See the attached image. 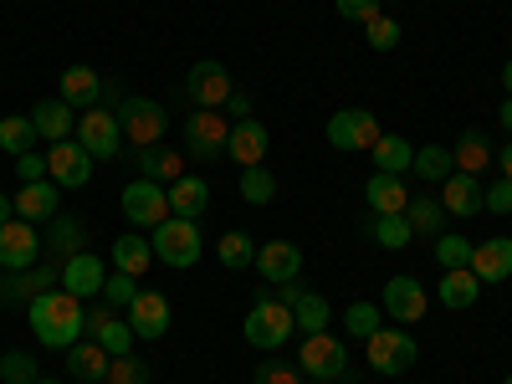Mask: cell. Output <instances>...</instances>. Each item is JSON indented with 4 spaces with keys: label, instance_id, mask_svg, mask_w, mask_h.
<instances>
[{
    "label": "cell",
    "instance_id": "603a6c76",
    "mask_svg": "<svg viewBox=\"0 0 512 384\" xmlns=\"http://www.w3.org/2000/svg\"><path fill=\"white\" fill-rule=\"evenodd\" d=\"M364 195H369V210H374V216H405V205H410L405 175H384V169H374V175H369Z\"/></svg>",
    "mask_w": 512,
    "mask_h": 384
},
{
    "label": "cell",
    "instance_id": "44dd1931",
    "mask_svg": "<svg viewBox=\"0 0 512 384\" xmlns=\"http://www.w3.org/2000/svg\"><path fill=\"white\" fill-rule=\"evenodd\" d=\"M31 128H36V139H47V144H62L77 134V113L62 103V98H41L31 108Z\"/></svg>",
    "mask_w": 512,
    "mask_h": 384
},
{
    "label": "cell",
    "instance_id": "4dcf8cb0",
    "mask_svg": "<svg viewBox=\"0 0 512 384\" xmlns=\"http://www.w3.org/2000/svg\"><path fill=\"white\" fill-rule=\"evenodd\" d=\"M139 175L144 180H154V185H175L180 175H185V154H175V149H139Z\"/></svg>",
    "mask_w": 512,
    "mask_h": 384
},
{
    "label": "cell",
    "instance_id": "4316f807",
    "mask_svg": "<svg viewBox=\"0 0 512 384\" xmlns=\"http://www.w3.org/2000/svg\"><path fill=\"white\" fill-rule=\"evenodd\" d=\"M472 272H477V282H507L512 277V236H487L472 251Z\"/></svg>",
    "mask_w": 512,
    "mask_h": 384
},
{
    "label": "cell",
    "instance_id": "ffe728a7",
    "mask_svg": "<svg viewBox=\"0 0 512 384\" xmlns=\"http://www.w3.org/2000/svg\"><path fill=\"white\" fill-rule=\"evenodd\" d=\"M57 98L72 108V113H88V108H98V98H103V77L93 72V67H67L62 72V88H57Z\"/></svg>",
    "mask_w": 512,
    "mask_h": 384
},
{
    "label": "cell",
    "instance_id": "c3c4849f",
    "mask_svg": "<svg viewBox=\"0 0 512 384\" xmlns=\"http://www.w3.org/2000/svg\"><path fill=\"white\" fill-rule=\"evenodd\" d=\"M482 210H492V216H512V180H497V185H487V195H482Z\"/></svg>",
    "mask_w": 512,
    "mask_h": 384
},
{
    "label": "cell",
    "instance_id": "5bb4252c",
    "mask_svg": "<svg viewBox=\"0 0 512 384\" xmlns=\"http://www.w3.org/2000/svg\"><path fill=\"white\" fill-rule=\"evenodd\" d=\"M123 318H128V328H134V338H149V344H154V338L169 333V318H175V313H169V297L164 292H144L139 287L134 308H128Z\"/></svg>",
    "mask_w": 512,
    "mask_h": 384
},
{
    "label": "cell",
    "instance_id": "484cf974",
    "mask_svg": "<svg viewBox=\"0 0 512 384\" xmlns=\"http://www.w3.org/2000/svg\"><path fill=\"white\" fill-rule=\"evenodd\" d=\"M164 195H169V216H180V221H200L210 205V185L200 175H180L175 185H164Z\"/></svg>",
    "mask_w": 512,
    "mask_h": 384
},
{
    "label": "cell",
    "instance_id": "91938a15",
    "mask_svg": "<svg viewBox=\"0 0 512 384\" xmlns=\"http://www.w3.org/2000/svg\"><path fill=\"white\" fill-rule=\"evenodd\" d=\"M36 384H57V379H36Z\"/></svg>",
    "mask_w": 512,
    "mask_h": 384
},
{
    "label": "cell",
    "instance_id": "52a82bcc",
    "mask_svg": "<svg viewBox=\"0 0 512 384\" xmlns=\"http://www.w3.org/2000/svg\"><path fill=\"white\" fill-rule=\"evenodd\" d=\"M226 139H231V118L221 108H200L185 118V154L190 159H216L226 154Z\"/></svg>",
    "mask_w": 512,
    "mask_h": 384
},
{
    "label": "cell",
    "instance_id": "e575fe53",
    "mask_svg": "<svg viewBox=\"0 0 512 384\" xmlns=\"http://www.w3.org/2000/svg\"><path fill=\"white\" fill-rule=\"evenodd\" d=\"M369 154H374V169H384V175H405V169L415 164V149L400 134H379V144Z\"/></svg>",
    "mask_w": 512,
    "mask_h": 384
},
{
    "label": "cell",
    "instance_id": "277c9868",
    "mask_svg": "<svg viewBox=\"0 0 512 384\" xmlns=\"http://www.w3.org/2000/svg\"><path fill=\"white\" fill-rule=\"evenodd\" d=\"M113 113H118L123 139L134 144V149H154V144L169 134V113H164V103H154V98H123Z\"/></svg>",
    "mask_w": 512,
    "mask_h": 384
},
{
    "label": "cell",
    "instance_id": "cb8c5ba5",
    "mask_svg": "<svg viewBox=\"0 0 512 384\" xmlns=\"http://www.w3.org/2000/svg\"><path fill=\"white\" fill-rule=\"evenodd\" d=\"M482 195H487V185L477 180V175H466V169H456V175L441 185V205H446V216H477L482 210Z\"/></svg>",
    "mask_w": 512,
    "mask_h": 384
},
{
    "label": "cell",
    "instance_id": "f1b7e54d",
    "mask_svg": "<svg viewBox=\"0 0 512 384\" xmlns=\"http://www.w3.org/2000/svg\"><path fill=\"white\" fill-rule=\"evenodd\" d=\"M108 354H103V344H93V338H88V344H82V338H77V344L67 349V369L82 379V384H103L108 379Z\"/></svg>",
    "mask_w": 512,
    "mask_h": 384
},
{
    "label": "cell",
    "instance_id": "e0dca14e",
    "mask_svg": "<svg viewBox=\"0 0 512 384\" xmlns=\"http://www.w3.org/2000/svg\"><path fill=\"white\" fill-rule=\"evenodd\" d=\"M57 282H62V272H57L52 262L26 267V272H6V277H0V303H31V297L52 292Z\"/></svg>",
    "mask_w": 512,
    "mask_h": 384
},
{
    "label": "cell",
    "instance_id": "680465c9",
    "mask_svg": "<svg viewBox=\"0 0 512 384\" xmlns=\"http://www.w3.org/2000/svg\"><path fill=\"white\" fill-rule=\"evenodd\" d=\"M502 88H507V98H512V62L502 67Z\"/></svg>",
    "mask_w": 512,
    "mask_h": 384
},
{
    "label": "cell",
    "instance_id": "ee69618b",
    "mask_svg": "<svg viewBox=\"0 0 512 384\" xmlns=\"http://www.w3.org/2000/svg\"><path fill=\"white\" fill-rule=\"evenodd\" d=\"M134 297H139V277H128V272H108V282H103V303L108 308H134Z\"/></svg>",
    "mask_w": 512,
    "mask_h": 384
},
{
    "label": "cell",
    "instance_id": "74e56055",
    "mask_svg": "<svg viewBox=\"0 0 512 384\" xmlns=\"http://www.w3.org/2000/svg\"><path fill=\"white\" fill-rule=\"evenodd\" d=\"M292 318H297V328H303V333H323L328 318H333V308H328L323 292H303V297L292 303Z\"/></svg>",
    "mask_w": 512,
    "mask_h": 384
},
{
    "label": "cell",
    "instance_id": "f546056e",
    "mask_svg": "<svg viewBox=\"0 0 512 384\" xmlns=\"http://www.w3.org/2000/svg\"><path fill=\"white\" fill-rule=\"evenodd\" d=\"M149 262H154V246H149V236H118L113 241V272H128V277H144L149 272Z\"/></svg>",
    "mask_w": 512,
    "mask_h": 384
},
{
    "label": "cell",
    "instance_id": "f35d334b",
    "mask_svg": "<svg viewBox=\"0 0 512 384\" xmlns=\"http://www.w3.org/2000/svg\"><path fill=\"white\" fill-rule=\"evenodd\" d=\"M241 200H251V205H272L277 200V180H272L267 164H246L241 169Z\"/></svg>",
    "mask_w": 512,
    "mask_h": 384
},
{
    "label": "cell",
    "instance_id": "7402d4cb",
    "mask_svg": "<svg viewBox=\"0 0 512 384\" xmlns=\"http://www.w3.org/2000/svg\"><path fill=\"white\" fill-rule=\"evenodd\" d=\"M57 190H62V185H57L52 175H47V180L21 185V190L11 195V200H16V216H21V221H31V226H36V221H52V216H57V200H62Z\"/></svg>",
    "mask_w": 512,
    "mask_h": 384
},
{
    "label": "cell",
    "instance_id": "83f0119b",
    "mask_svg": "<svg viewBox=\"0 0 512 384\" xmlns=\"http://www.w3.org/2000/svg\"><path fill=\"white\" fill-rule=\"evenodd\" d=\"M451 159H456V169H466V175H482V169L497 159V149H492V139L482 134V128H466V134L456 139V149H451Z\"/></svg>",
    "mask_w": 512,
    "mask_h": 384
},
{
    "label": "cell",
    "instance_id": "be15d7a7",
    "mask_svg": "<svg viewBox=\"0 0 512 384\" xmlns=\"http://www.w3.org/2000/svg\"><path fill=\"white\" fill-rule=\"evenodd\" d=\"M103 384H108V379H103Z\"/></svg>",
    "mask_w": 512,
    "mask_h": 384
},
{
    "label": "cell",
    "instance_id": "f6af8a7d",
    "mask_svg": "<svg viewBox=\"0 0 512 384\" xmlns=\"http://www.w3.org/2000/svg\"><path fill=\"white\" fill-rule=\"evenodd\" d=\"M384 323H379V308L374 303H349L344 308V333H354V338H374Z\"/></svg>",
    "mask_w": 512,
    "mask_h": 384
},
{
    "label": "cell",
    "instance_id": "11a10c76",
    "mask_svg": "<svg viewBox=\"0 0 512 384\" xmlns=\"http://www.w3.org/2000/svg\"><path fill=\"white\" fill-rule=\"evenodd\" d=\"M11 216H16V200H11V195H6V190H0V226H6V221H11Z\"/></svg>",
    "mask_w": 512,
    "mask_h": 384
},
{
    "label": "cell",
    "instance_id": "7bdbcfd3",
    "mask_svg": "<svg viewBox=\"0 0 512 384\" xmlns=\"http://www.w3.org/2000/svg\"><path fill=\"white\" fill-rule=\"evenodd\" d=\"M0 379H6V384H36L41 374H36V359L26 349H6V354H0Z\"/></svg>",
    "mask_w": 512,
    "mask_h": 384
},
{
    "label": "cell",
    "instance_id": "681fc988",
    "mask_svg": "<svg viewBox=\"0 0 512 384\" xmlns=\"http://www.w3.org/2000/svg\"><path fill=\"white\" fill-rule=\"evenodd\" d=\"M16 175H21V185L47 180V154H16Z\"/></svg>",
    "mask_w": 512,
    "mask_h": 384
},
{
    "label": "cell",
    "instance_id": "8992f818",
    "mask_svg": "<svg viewBox=\"0 0 512 384\" xmlns=\"http://www.w3.org/2000/svg\"><path fill=\"white\" fill-rule=\"evenodd\" d=\"M328 144H333L338 154H364V149H374V144H379V118H374L369 108H338V113L328 118Z\"/></svg>",
    "mask_w": 512,
    "mask_h": 384
},
{
    "label": "cell",
    "instance_id": "3957f363",
    "mask_svg": "<svg viewBox=\"0 0 512 384\" xmlns=\"http://www.w3.org/2000/svg\"><path fill=\"white\" fill-rule=\"evenodd\" d=\"M149 246H154V262H164V267H195L200 251H205L200 226H195V221H180V216L159 221V226L149 231Z\"/></svg>",
    "mask_w": 512,
    "mask_h": 384
},
{
    "label": "cell",
    "instance_id": "bcb514c9",
    "mask_svg": "<svg viewBox=\"0 0 512 384\" xmlns=\"http://www.w3.org/2000/svg\"><path fill=\"white\" fill-rule=\"evenodd\" d=\"M364 41L374 52H395L400 47V21H390V16H369L364 21Z\"/></svg>",
    "mask_w": 512,
    "mask_h": 384
},
{
    "label": "cell",
    "instance_id": "30bf717a",
    "mask_svg": "<svg viewBox=\"0 0 512 384\" xmlns=\"http://www.w3.org/2000/svg\"><path fill=\"white\" fill-rule=\"evenodd\" d=\"M77 144L88 149L93 159H118V149H123L118 113H108V108H88V113H77Z\"/></svg>",
    "mask_w": 512,
    "mask_h": 384
},
{
    "label": "cell",
    "instance_id": "b9f144b4",
    "mask_svg": "<svg viewBox=\"0 0 512 384\" xmlns=\"http://www.w3.org/2000/svg\"><path fill=\"white\" fill-rule=\"evenodd\" d=\"M472 241L466 236H436V262H441V272H456V267H472Z\"/></svg>",
    "mask_w": 512,
    "mask_h": 384
},
{
    "label": "cell",
    "instance_id": "d590c367",
    "mask_svg": "<svg viewBox=\"0 0 512 384\" xmlns=\"http://www.w3.org/2000/svg\"><path fill=\"white\" fill-rule=\"evenodd\" d=\"M415 175L425 180V185H446L451 175H456V159H451V149H441V144H425V149H415Z\"/></svg>",
    "mask_w": 512,
    "mask_h": 384
},
{
    "label": "cell",
    "instance_id": "836d02e7",
    "mask_svg": "<svg viewBox=\"0 0 512 384\" xmlns=\"http://www.w3.org/2000/svg\"><path fill=\"white\" fill-rule=\"evenodd\" d=\"M405 221H410L415 236H441V226H446V205H441L436 195H410Z\"/></svg>",
    "mask_w": 512,
    "mask_h": 384
},
{
    "label": "cell",
    "instance_id": "816d5d0a",
    "mask_svg": "<svg viewBox=\"0 0 512 384\" xmlns=\"http://www.w3.org/2000/svg\"><path fill=\"white\" fill-rule=\"evenodd\" d=\"M256 384H297V369H287V364H262Z\"/></svg>",
    "mask_w": 512,
    "mask_h": 384
},
{
    "label": "cell",
    "instance_id": "7dc6e473",
    "mask_svg": "<svg viewBox=\"0 0 512 384\" xmlns=\"http://www.w3.org/2000/svg\"><path fill=\"white\" fill-rule=\"evenodd\" d=\"M108 384H149V364L144 359H113L108 364Z\"/></svg>",
    "mask_w": 512,
    "mask_h": 384
},
{
    "label": "cell",
    "instance_id": "d6a6232c",
    "mask_svg": "<svg viewBox=\"0 0 512 384\" xmlns=\"http://www.w3.org/2000/svg\"><path fill=\"white\" fill-rule=\"evenodd\" d=\"M77 251H82V221H77V216H62V210H57V216H52V256H47V262L62 272Z\"/></svg>",
    "mask_w": 512,
    "mask_h": 384
},
{
    "label": "cell",
    "instance_id": "6f0895ef",
    "mask_svg": "<svg viewBox=\"0 0 512 384\" xmlns=\"http://www.w3.org/2000/svg\"><path fill=\"white\" fill-rule=\"evenodd\" d=\"M502 128L512 134V98H502Z\"/></svg>",
    "mask_w": 512,
    "mask_h": 384
},
{
    "label": "cell",
    "instance_id": "2e32d148",
    "mask_svg": "<svg viewBox=\"0 0 512 384\" xmlns=\"http://www.w3.org/2000/svg\"><path fill=\"white\" fill-rule=\"evenodd\" d=\"M88 333H93V344H103V354H108V359L134 354V328H128V318H118L108 303L88 313Z\"/></svg>",
    "mask_w": 512,
    "mask_h": 384
},
{
    "label": "cell",
    "instance_id": "9f6ffc18",
    "mask_svg": "<svg viewBox=\"0 0 512 384\" xmlns=\"http://www.w3.org/2000/svg\"><path fill=\"white\" fill-rule=\"evenodd\" d=\"M497 164H502V180H512V144H502V154H497Z\"/></svg>",
    "mask_w": 512,
    "mask_h": 384
},
{
    "label": "cell",
    "instance_id": "d4e9b609",
    "mask_svg": "<svg viewBox=\"0 0 512 384\" xmlns=\"http://www.w3.org/2000/svg\"><path fill=\"white\" fill-rule=\"evenodd\" d=\"M267 144H272V139H267L262 123H256V118H236V123H231V139H226V154L246 169V164H262V159H267Z\"/></svg>",
    "mask_w": 512,
    "mask_h": 384
},
{
    "label": "cell",
    "instance_id": "60d3db41",
    "mask_svg": "<svg viewBox=\"0 0 512 384\" xmlns=\"http://www.w3.org/2000/svg\"><path fill=\"white\" fill-rule=\"evenodd\" d=\"M36 144V128H31V113H11V118H0V149L6 154H31Z\"/></svg>",
    "mask_w": 512,
    "mask_h": 384
},
{
    "label": "cell",
    "instance_id": "db71d44e",
    "mask_svg": "<svg viewBox=\"0 0 512 384\" xmlns=\"http://www.w3.org/2000/svg\"><path fill=\"white\" fill-rule=\"evenodd\" d=\"M221 113H226V118H246V113H251V103H246V93H231Z\"/></svg>",
    "mask_w": 512,
    "mask_h": 384
},
{
    "label": "cell",
    "instance_id": "ab89813d",
    "mask_svg": "<svg viewBox=\"0 0 512 384\" xmlns=\"http://www.w3.org/2000/svg\"><path fill=\"white\" fill-rule=\"evenodd\" d=\"M369 236H374L384 251H405L415 231H410V221H405V216H369Z\"/></svg>",
    "mask_w": 512,
    "mask_h": 384
},
{
    "label": "cell",
    "instance_id": "f907efd6",
    "mask_svg": "<svg viewBox=\"0 0 512 384\" xmlns=\"http://www.w3.org/2000/svg\"><path fill=\"white\" fill-rule=\"evenodd\" d=\"M338 16L344 21H369V16H379V0H338Z\"/></svg>",
    "mask_w": 512,
    "mask_h": 384
},
{
    "label": "cell",
    "instance_id": "d6986e66",
    "mask_svg": "<svg viewBox=\"0 0 512 384\" xmlns=\"http://www.w3.org/2000/svg\"><path fill=\"white\" fill-rule=\"evenodd\" d=\"M256 272L272 287L287 277H303V251H297V241H267V246H256Z\"/></svg>",
    "mask_w": 512,
    "mask_h": 384
},
{
    "label": "cell",
    "instance_id": "ba28073f",
    "mask_svg": "<svg viewBox=\"0 0 512 384\" xmlns=\"http://www.w3.org/2000/svg\"><path fill=\"white\" fill-rule=\"evenodd\" d=\"M123 216H128V226L134 231H154L159 221H169V195H164V185H154V180H128L123 185Z\"/></svg>",
    "mask_w": 512,
    "mask_h": 384
},
{
    "label": "cell",
    "instance_id": "7a4b0ae2",
    "mask_svg": "<svg viewBox=\"0 0 512 384\" xmlns=\"http://www.w3.org/2000/svg\"><path fill=\"white\" fill-rule=\"evenodd\" d=\"M292 328H297L292 308L277 303L272 292H256V303H251V313H246V344L262 349V354H277L287 338H292Z\"/></svg>",
    "mask_w": 512,
    "mask_h": 384
},
{
    "label": "cell",
    "instance_id": "5b68a950",
    "mask_svg": "<svg viewBox=\"0 0 512 384\" xmlns=\"http://www.w3.org/2000/svg\"><path fill=\"white\" fill-rule=\"evenodd\" d=\"M364 349H369V369H374V374H384V379L405 374V369L420 359L415 338H410L405 328H379L374 338H364Z\"/></svg>",
    "mask_w": 512,
    "mask_h": 384
},
{
    "label": "cell",
    "instance_id": "6125c7cd",
    "mask_svg": "<svg viewBox=\"0 0 512 384\" xmlns=\"http://www.w3.org/2000/svg\"><path fill=\"white\" fill-rule=\"evenodd\" d=\"M502 384H512V374H507V379H502Z\"/></svg>",
    "mask_w": 512,
    "mask_h": 384
},
{
    "label": "cell",
    "instance_id": "8fae6325",
    "mask_svg": "<svg viewBox=\"0 0 512 384\" xmlns=\"http://www.w3.org/2000/svg\"><path fill=\"white\" fill-rule=\"evenodd\" d=\"M185 93H190V103L195 108H226V98L236 93V82H231V72L221 67V62H195L190 72H185Z\"/></svg>",
    "mask_w": 512,
    "mask_h": 384
},
{
    "label": "cell",
    "instance_id": "9c48e42d",
    "mask_svg": "<svg viewBox=\"0 0 512 384\" xmlns=\"http://www.w3.org/2000/svg\"><path fill=\"white\" fill-rule=\"evenodd\" d=\"M297 369H303L308 379H338L349 369V354H344V344H338V338L323 328V333H308L303 338V349H297Z\"/></svg>",
    "mask_w": 512,
    "mask_h": 384
},
{
    "label": "cell",
    "instance_id": "6da1fadb",
    "mask_svg": "<svg viewBox=\"0 0 512 384\" xmlns=\"http://www.w3.org/2000/svg\"><path fill=\"white\" fill-rule=\"evenodd\" d=\"M26 318H31V333H36V344L41 349H72L82 333H88V313H82V297L52 287V292H41L26 303Z\"/></svg>",
    "mask_w": 512,
    "mask_h": 384
},
{
    "label": "cell",
    "instance_id": "f5cc1de1",
    "mask_svg": "<svg viewBox=\"0 0 512 384\" xmlns=\"http://www.w3.org/2000/svg\"><path fill=\"white\" fill-rule=\"evenodd\" d=\"M303 292H308V287H303V277H287V282H277V292H272V297H277V303H287V308H292V303H297V297H303Z\"/></svg>",
    "mask_w": 512,
    "mask_h": 384
},
{
    "label": "cell",
    "instance_id": "9a60e30c",
    "mask_svg": "<svg viewBox=\"0 0 512 384\" xmlns=\"http://www.w3.org/2000/svg\"><path fill=\"white\" fill-rule=\"evenodd\" d=\"M103 282H108V262L98 251H77L62 267V292L72 297H103Z\"/></svg>",
    "mask_w": 512,
    "mask_h": 384
},
{
    "label": "cell",
    "instance_id": "1f68e13d",
    "mask_svg": "<svg viewBox=\"0 0 512 384\" xmlns=\"http://www.w3.org/2000/svg\"><path fill=\"white\" fill-rule=\"evenodd\" d=\"M482 297V282H477V272L472 267H456V272H446L441 277V303L451 308V313H466Z\"/></svg>",
    "mask_w": 512,
    "mask_h": 384
},
{
    "label": "cell",
    "instance_id": "4fadbf2b",
    "mask_svg": "<svg viewBox=\"0 0 512 384\" xmlns=\"http://www.w3.org/2000/svg\"><path fill=\"white\" fill-rule=\"evenodd\" d=\"M47 175L62 185V190H82L93 180V154L82 149L77 139H62V144H52V154H47Z\"/></svg>",
    "mask_w": 512,
    "mask_h": 384
},
{
    "label": "cell",
    "instance_id": "7c38bea8",
    "mask_svg": "<svg viewBox=\"0 0 512 384\" xmlns=\"http://www.w3.org/2000/svg\"><path fill=\"white\" fill-rule=\"evenodd\" d=\"M36 256H41L36 226L11 216L6 226H0V272H26V267H36Z\"/></svg>",
    "mask_w": 512,
    "mask_h": 384
},
{
    "label": "cell",
    "instance_id": "8d00e7d4",
    "mask_svg": "<svg viewBox=\"0 0 512 384\" xmlns=\"http://www.w3.org/2000/svg\"><path fill=\"white\" fill-rule=\"evenodd\" d=\"M216 256H221L226 272H246V267H256V241H251L246 231H226V236L216 241Z\"/></svg>",
    "mask_w": 512,
    "mask_h": 384
},
{
    "label": "cell",
    "instance_id": "ac0fdd59",
    "mask_svg": "<svg viewBox=\"0 0 512 384\" xmlns=\"http://www.w3.org/2000/svg\"><path fill=\"white\" fill-rule=\"evenodd\" d=\"M425 308H431V297H425V287L415 277H390V282H384V313H390V318L420 323Z\"/></svg>",
    "mask_w": 512,
    "mask_h": 384
},
{
    "label": "cell",
    "instance_id": "94428289",
    "mask_svg": "<svg viewBox=\"0 0 512 384\" xmlns=\"http://www.w3.org/2000/svg\"><path fill=\"white\" fill-rule=\"evenodd\" d=\"M313 384H328V379H313Z\"/></svg>",
    "mask_w": 512,
    "mask_h": 384
}]
</instances>
